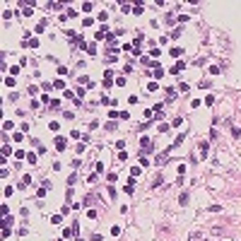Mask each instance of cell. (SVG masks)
I'll use <instances>...</instances> for the list:
<instances>
[{"mask_svg":"<svg viewBox=\"0 0 241 241\" xmlns=\"http://www.w3.org/2000/svg\"><path fill=\"white\" fill-rule=\"evenodd\" d=\"M200 154L207 157V142H200Z\"/></svg>","mask_w":241,"mask_h":241,"instance_id":"obj_2","label":"cell"},{"mask_svg":"<svg viewBox=\"0 0 241 241\" xmlns=\"http://www.w3.org/2000/svg\"><path fill=\"white\" fill-rule=\"evenodd\" d=\"M179 203H181V205H188V193H181V198H179Z\"/></svg>","mask_w":241,"mask_h":241,"instance_id":"obj_3","label":"cell"},{"mask_svg":"<svg viewBox=\"0 0 241 241\" xmlns=\"http://www.w3.org/2000/svg\"><path fill=\"white\" fill-rule=\"evenodd\" d=\"M56 147H58V149H65V140H63V137H56Z\"/></svg>","mask_w":241,"mask_h":241,"instance_id":"obj_1","label":"cell"},{"mask_svg":"<svg viewBox=\"0 0 241 241\" xmlns=\"http://www.w3.org/2000/svg\"><path fill=\"white\" fill-rule=\"evenodd\" d=\"M48 8H51V10H60L63 5H60V3H48Z\"/></svg>","mask_w":241,"mask_h":241,"instance_id":"obj_4","label":"cell"}]
</instances>
